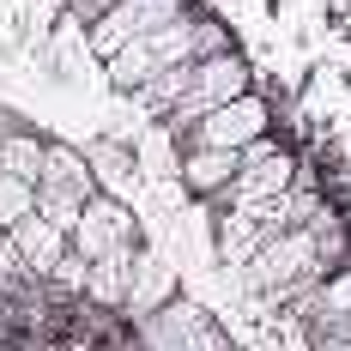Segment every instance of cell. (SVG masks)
I'll return each instance as SVG.
<instances>
[{
  "label": "cell",
  "instance_id": "obj_1",
  "mask_svg": "<svg viewBox=\"0 0 351 351\" xmlns=\"http://www.w3.org/2000/svg\"><path fill=\"white\" fill-rule=\"evenodd\" d=\"M200 19L194 12H182V19H170L164 31L140 36V43H128V49H115L104 67H109V85L115 91H140V85H152L158 73L170 67H188V61H200Z\"/></svg>",
  "mask_w": 351,
  "mask_h": 351
},
{
  "label": "cell",
  "instance_id": "obj_2",
  "mask_svg": "<svg viewBox=\"0 0 351 351\" xmlns=\"http://www.w3.org/2000/svg\"><path fill=\"white\" fill-rule=\"evenodd\" d=\"M243 273H248V285H254V291L285 297V303H291V297H303L309 285L327 279V273H321V261H315V230H309V224L267 237V243L243 261Z\"/></svg>",
  "mask_w": 351,
  "mask_h": 351
},
{
  "label": "cell",
  "instance_id": "obj_3",
  "mask_svg": "<svg viewBox=\"0 0 351 351\" xmlns=\"http://www.w3.org/2000/svg\"><path fill=\"white\" fill-rule=\"evenodd\" d=\"M248 91V61L237 49H224V55H206V61H188V85H182V97L170 104V121L176 134H188L200 115H212L218 104H230V97H243Z\"/></svg>",
  "mask_w": 351,
  "mask_h": 351
},
{
  "label": "cell",
  "instance_id": "obj_4",
  "mask_svg": "<svg viewBox=\"0 0 351 351\" xmlns=\"http://www.w3.org/2000/svg\"><path fill=\"white\" fill-rule=\"evenodd\" d=\"M91 194H97L91 158L73 152V145H49V152H43V176H36V212L73 237V224H79V212H85Z\"/></svg>",
  "mask_w": 351,
  "mask_h": 351
},
{
  "label": "cell",
  "instance_id": "obj_5",
  "mask_svg": "<svg viewBox=\"0 0 351 351\" xmlns=\"http://www.w3.org/2000/svg\"><path fill=\"white\" fill-rule=\"evenodd\" d=\"M140 346L145 351H230V333L194 297H170L158 315L140 321Z\"/></svg>",
  "mask_w": 351,
  "mask_h": 351
},
{
  "label": "cell",
  "instance_id": "obj_6",
  "mask_svg": "<svg viewBox=\"0 0 351 351\" xmlns=\"http://www.w3.org/2000/svg\"><path fill=\"white\" fill-rule=\"evenodd\" d=\"M67 243H73V254H85V261L128 254V248H140V218H134V206H128L121 194H91Z\"/></svg>",
  "mask_w": 351,
  "mask_h": 351
},
{
  "label": "cell",
  "instance_id": "obj_7",
  "mask_svg": "<svg viewBox=\"0 0 351 351\" xmlns=\"http://www.w3.org/2000/svg\"><path fill=\"white\" fill-rule=\"evenodd\" d=\"M188 6L182 0H115L104 19H91L85 31H91V55L97 61H109L115 49H128V43H140V36L164 31L170 19H182Z\"/></svg>",
  "mask_w": 351,
  "mask_h": 351
},
{
  "label": "cell",
  "instance_id": "obj_8",
  "mask_svg": "<svg viewBox=\"0 0 351 351\" xmlns=\"http://www.w3.org/2000/svg\"><path fill=\"white\" fill-rule=\"evenodd\" d=\"M267 128H273V109H267V97L243 91V97L218 104L212 115H200V121L188 128V145H224V152H243V145H254Z\"/></svg>",
  "mask_w": 351,
  "mask_h": 351
},
{
  "label": "cell",
  "instance_id": "obj_9",
  "mask_svg": "<svg viewBox=\"0 0 351 351\" xmlns=\"http://www.w3.org/2000/svg\"><path fill=\"white\" fill-rule=\"evenodd\" d=\"M297 182V158L273 145V152H261V158H243V170L237 182L218 194V206H243V212H267L273 200H285V188Z\"/></svg>",
  "mask_w": 351,
  "mask_h": 351
},
{
  "label": "cell",
  "instance_id": "obj_10",
  "mask_svg": "<svg viewBox=\"0 0 351 351\" xmlns=\"http://www.w3.org/2000/svg\"><path fill=\"white\" fill-rule=\"evenodd\" d=\"M291 309L309 321V333H339V339H351V267L327 273L303 297H291Z\"/></svg>",
  "mask_w": 351,
  "mask_h": 351
},
{
  "label": "cell",
  "instance_id": "obj_11",
  "mask_svg": "<svg viewBox=\"0 0 351 351\" xmlns=\"http://www.w3.org/2000/svg\"><path fill=\"white\" fill-rule=\"evenodd\" d=\"M170 297H176V267L158 254V248H140V254H134V279H128V297H121V315L145 321V315H158Z\"/></svg>",
  "mask_w": 351,
  "mask_h": 351
},
{
  "label": "cell",
  "instance_id": "obj_12",
  "mask_svg": "<svg viewBox=\"0 0 351 351\" xmlns=\"http://www.w3.org/2000/svg\"><path fill=\"white\" fill-rule=\"evenodd\" d=\"M243 170V152H224V145H188L182 152V188L200 194V200H218Z\"/></svg>",
  "mask_w": 351,
  "mask_h": 351
},
{
  "label": "cell",
  "instance_id": "obj_13",
  "mask_svg": "<svg viewBox=\"0 0 351 351\" xmlns=\"http://www.w3.org/2000/svg\"><path fill=\"white\" fill-rule=\"evenodd\" d=\"M6 237H12V248L25 254L31 279H49V273H55V267L67 261V248H73V243H67V230H61V224H49L43 212H31L25 224H12Z\"/></svg>",
  "mask_w": 351,
  "mask_h": 351
},
{
  "label": "cell",
  "instance_id": "obj_14",
  "mask_svg": "<svg viewBox=\"0 0 351 351\" xmlns=\"http://www.w3.org/2000/svg\"><path fill=\"white\" fill-rule=\"evenodd\" d=\"M134 254H140V248L91 261V273H85V291H91V303H109V309H121V297H128V279H134Z\"/></svg>",
  "mask_w": 351,
  "mask_h": 351
},
{
  "label": "cell",
  "instance_id": "obj_15",
  "mask_svg": "<svg viewBox=\"0 0 351 351\" xmlns=\"http://www.w3.org/2000/svg\"><path fill=\"white\" fill-rule=\"evenodd\" d=\"M43 152H49V140H36V134H25V128H12V134L0 140V170L19 176V182H36V176H43Z\"/></svg>",
  "mask_w": 351,
  "mask_h": 351
},
{
  "label": "cell",
  "instance_id": "obj_16",
  "mask_svg": "<svg viewBox=\"0 0 351 351\" xmlns=\"http://www.w3.org/2000/svg\"><path fill=\"white\" fill-rule=\"evenodd\" d=\"M31 212H36V182H19V176L0 170V230L25 224Z\"/></svg>",
  "mask_w": 351,
  "mask_h": 351
},
{
  "label": "cell",
  "instance_id": "obj_17",
  "mask_svg": "<svg viewBox=\"0 0 351 351\" xmlns=\"http://www.w3.org/2000/svg\"><path fill=\"white\" fill-rule=\"evenodd\" d=\"M67 6H73V19H79V25H91V19H104L115 0H67Z\"/></svg>",
  "mask_w": 351,
  "mask_h": 351
},
{
  "label": "cell",
  "instance_id": "obj_18",
  "mask_svg": "<svg viewBox=\"0 0 351 351\" xmlns=\"http://www.w3.org/2000/svg\"><path fill=\"white\" fill-rule=\"evenodd\" d=\"M309 351H351V339H339V333H309Z\"/></svg>",
  "mask_w": 351,
  "mask_h": 351
},
{
  "label": "cell",
  "instance_id": "obj_19",
  "mask_svg": "<svg viewBox=\"0 0 351 351\" xmlns=\"http://www.w3.org/2000/svg\"><path fill=\"white\" fill-rule=\"evenodd\" d=\"M0 237H6V230H0Z\"/></svg>",
  "mask_w": 351,
  "mask_h": 351
},
{
  "label": "cell",
  "instance_id": "obj_20",
  "mask_svg": "<svg viewBox=\"0 0 351 351\" xmlns=\"http://www.w3.org/2000/svg\"><path fill=\"white\" fill-rule=\"evenodd\" d=\"M230 351H237V346H230Z\"/></svg>",
  "mask_w": 351,
  "mask_h": 351
}]
</instances>
